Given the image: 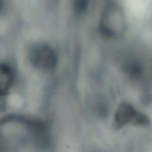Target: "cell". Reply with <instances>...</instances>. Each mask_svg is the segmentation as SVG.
<instances>
[{"label":"cell","mask_w":152,"mask_h":152,"mask_svg":"<svg viewBox=\"0 0 152 152\" xmlns=\"http://www.w3.org/2000/svg\"><path fill=\"white\" fill-rule=\"evenodd\" d=\"M114 122L118 127H122L126 125L145 126L150 121L144 113L137 110L131 104L123 102L116 110Z\"/></svg>","instance_id":"277c9868"},{"label":"cell","mask_w":152,"mask_h":152,"mask_svg":"<svg viewBox=\"0 0 152 152\" xmlns=\"http://www.w3.org/2000/svg\"><path fill=\"white\" fill-rule=\"evenodd\" d=\"M30 64L40 71H50L56 66L57 54L49 45L44 43H34L30 45L27 52Z\"/></svg>","instance_id":"3957f363"},{"label":"cell","mask_w":152,"mask_h":152,"mask_svg":"<svg viewBox=\"0 0 152 152\" xmlns=\"http://www.w3.org/2000/svg\"><path fill=\"white\" fill-rule=\"evenodd\" d=\"M3 7V0H0V11Z\"/></svg>","instance_id":"8992f818"},{"label":"cell","mask_w":152,"mask_h":152,"mask_svg":"<svg viewBox=\"0 0 152 152\" xmlns=\"http://www.w3.org/2000/svg\"><path fill=\"white\" fill-rule=\"evenodd\" d=\"M14 81L12 69L7 64L0 62V97L8 94Z\"/></svg>","instance_id":"5b68a950"},{"label":"cell","mask_w":152,"mask_h":152,"mask_svg":"<svg viewBox=\"0 0 152 152\" xmlns=\"http://www.w3.org/2000/svg\"><path fill=\"white\" fill-rule=\"evenodd\" d=\"M128 26L127 19L122 8L117 4L108 5L103 11L99 20V31L108 39L122 37Z\"/></svg>","instance_id":"7a4b0ae2"},{"label":"cell","mask_w":152,"mask_h":152,"mask_svg":"<svg viewBox=\"0 0 152 152\" xmlns=\"http://www.w3.org/2000/svg\"><path fill=\"white\" fill-rule=\"evenodd\" d=\"M49 142L48 128L40 121L17 115L0 120V151H42Z\"/></svg>","instance_id":"6da1fadb"}]
</instances>
